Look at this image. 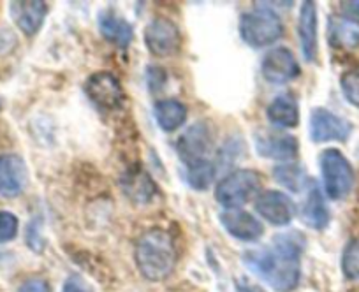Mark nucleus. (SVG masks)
Segmentation results:
<instances>
[{"mask_svg": "<svg viewBox=\"0 0 359 292\" xmlns=\"http://www.w3.org/2000/svg\"><path fill=\"white\" fill-rule=\"evenodd\" d=\"M154 116L164 132H175L187 122V106L178 99H161L154 104Z\"/></svg>", "mask_w": 359, "mask_h": 292, "instance_id": "nucleus-22", "label": "nucleus"}, {"mask_svg": "<svg viewBox=\"0 0 359 292\" xmlns=\"http://www.w3.org/2000/svg\"><path fill=\"white\" fill-rule=\"evenodd\" d=\"M97 27L101 36L120 50H127L134 41V27L115 9H102L97 15Z\"/></svg>", "mask_w": 359, "mask_h": 292, "instance_id": "nucleus-17", "label": "nucleus"}, {"mask_svg": "<svg viewBox=\"0 0 359 292\" xmlns=\"http://www.w3.org/2000/svg\"><path fill=\"white\" fill-rule=\"evenodd\" d=\"M298 60L289 48L278 46L269 50L261 62V74L269 85H285L299 76Z\"/></svg>", "mask_w": 359, "mask_h": 292, "instance_id": "nucleus-10", "label": "nucleus"}, {"mask_svg": "<svg viewBox=\"0 0 359 292\" xmlns=\"http://www.w3.org/2000/svg\"><path fill=\"white\" fill-rule=\"evenodd\" d=\"M341 271L348 280L359 281V238L351 239L341 253Z\"/></svg>", "mask_w": 359, "mask_h": 292, "instance_id": "nucleus-25", "label": "nucleus"}, {"mask_svg": "<svg viewBox=\"0 0 359 292\" xmlns=\"http://www.w3.org/2000/svg\"><path fill=\"white\" fill-rule=\"evenodd\" d=\"M324 192L333 201H341L352 192L355 174L347 157L337 148H327L319 157Z\"/></svg>", "mask_w": 359, "mask_h": 292, "instance_id": "nucleus-4", "label": "nucleus"}, {"mask_svg": "<svg viewBox=\"0 0 359 292\" xmlns=\"http://www.w3.org/2000/svg\"><path fill=\"white\" fill-rule=\"evenodd\" d=\"M62 292H94V288H92V285L85 278L79 277V274H71L65 280L64 291Z\"/></svg>", "mask_w": 359, "mask_h": 292, "instance_id": "nucleus-29", "label": "nucleus"}, {"mask_svg": "<svg viewBox=\"0 0 359 292\" xmlns=\"http://www.w3.org/2000/svg\"><path fill=\"white\" fill-rule=\"evenodd\" d=\"M266 118L277 129H292L299 123L298 101L292 94H278L266 108Z\"/></svg>", "mask_w": 359, "mask_h": 292, "instance_id": "nucleus-21", "label": "nucleus"}, {"mask_svg": "<svg viewBox=\"0 0 359 292\" xmlns=\"http://www.w3.org/2000/svg\"><path fill=\"white\" fill-rule=\"evenodd\" d=\"M273 178L277 183H280L282 187L287 188V190L299 194V192L306 190L310 185V176L306 174V171L303 169L299 164H278L273 167Z\"/></svg>", "mask_w": 359, "mask_h": 292, "instance_id": "nucleus-23", "label": "nucleus"}, {"mask_svg": "<svg viewBox=\"0 0 359 292\" xmlns=\"http://www.w3.org/2000/svg\"><path fill=\"white\" fill-rule=\"evenodd\" d=\"M147 83L150 92L162 90L165 87V83H168V72L162 67H157V65H150L147 69Z\"/></svg>", "mask_w": 359, "mask_h": 292, "instance_id": "nucleus-28", "label": "nucleus"}, {"mask_svg": "<svg viewBox=\"0 0 359 292\" xmlns=\"http://www.w3.org/2000/svg\"><path fill=\"white\" fill-rule=\"evenodd\" d=\"M306 249L299 231L277 235L269 246L247 250L243 264L277 292H292L302 280V256Z\"/></svg>", "mask_w": 359, "mask_h": 292, "instance_id": "nucleus-1", "label": "nucleus"}, {"mask_svg": "<svg viewBox=\"0 0 359 292\" xmlns=\"http://www.w3.org/2000/svg\"><path fill=\"white\" fill-rule=\"evenodd\" d=\"M255 211L268 224L277 225V228H285L294 218L296 204L285 192L266 190L261 192L257 199H255Z\"/></svg>", "mask_w": 359, "mask_h": 292, "instance_id": "nucleus-11", "label": "nucleus"}, {"mask_svg": "<svg viewBox=\"0 0 359 292\" xmlns=\"http://www.w3.org/2000/svg\"><path fill=\"white\" fill-rule=\"evenodd\" d=\"M215 150V136H213L212 123L201 120L189 127L176 141V153L182 164L187 167L212 160V153Z\"/></svg>", "mask_w": 359, "mask_h": 292, "instance_id": "nucleus-6", "label": "nucleus"}, {"mask_svg": "<svg viewBox=\"0 0 359 292\" xmlns=\"http://www.w3.org/2000/svg\"><path fill=\"white\" fill-rule=\"evenodd\" d=\"M220 225L229 236L243 243L259 242L264 235V225L254 215L241 209H227L220 213Z\"/></svg>", "mask_w": 359, "mask_h": 292, "instance_id": "nucleus-13", "label": "nucleus"}, {"mask_svg": "<svg viewBox=\"0 0 359 292\" xmlns=\"http://www.w3.org/2000/svg\"><path fill=\"white\" fill-rule=\"evenodd\" d=\"M18 292H51V288L43 278H29L27 281H23Z\"/></svg>", "mask_w": 359, "mask_h": 292, "instance_id": "nucleus-30", "label": "nucleus"}, {"mask_svg": "<svg viewBox=\"0 0 359 292\" xmlns=\"http://www.w3.org/2000/svg\"><path fill=\"white\" fill-rule=\"evenodd\" d=\"M327 43L334 50L351 51L359 48V22L344 15L327 18Z\"/></svg>", "mask_w": 359, "mask_h": 292, "instance_id": "nucleus-19", "label": "nucleus"}, {"mask_svg": "<svg viewBox=\"0 0 359 292\" xmlns=\"http://www.w3.org/2000/svg\"><path fill=\"white\" fill-rule=\"evenodd\" d=\"M298 37L303 58L306 62H316L319 57V18H317V6L312 0L303 2L299 9Z\"/></svg>", "mask_w": 359, "mask_h": 292, "instance_id": "nucleus-14", "label": "nucleus"}, {"mask_svg": "<svg viewBox=\"0 0 359 292\" xmlns=\"http://www.w3.org/2000/svg\"><path fill=\"white\" fill-rule=\"evenodd\" d=\"M240 37L252 48H264L278 41L284 34V25L275 9L268 2H257L255 9L247 11L240 18Z\"/></svg>", "mask_w": 359, "mask_h": 292, "instance_id": "nucleus-3", "label": "nucleus"}, {"mask_svg": "<svg viewBox=\"0 0 359 292\" xmlns=\"http://www.w3.org/2000/svg\"><path fill=\"white\" fill-rule=\"evenodd\" d=\"M255 152L262 159L287 162L298 157L299 143L294 136L289 134L261 132L255 136Z\"/></svg>", "mask_w": 359, "mask_h": 292, "instance_id": "nucleus-12", "label": "nucleus"}, {"mask_svg": "<svg viewBox=\"0 0 359 292\" xmlns=\"http://www.w3.org/2000/svg\"><path fill=\"white\" fill-rule=\"evenodd\" d=\"M134 260L140 273L148 281L165 280L171 277L178 260L175 238L162 228L148 229L137 239Z\"/></svg>", "mask_w": 359, "mask_h": 292, "instance_id": "nucleus-2", "label": "nucleus"}, {"mask_svg": "<svg viewBox=\"0 0 359 292\" xmlns=\"http://www.w3.org/2000/svg\"><path fill=\"white\" fill-rule=\"evenodd\" d=\"M144 46L148 48L154 57L169 58L175 57L182 48V32L176 27L175 22H171L165 16H155L150 20L143 32Z\"/></svg>", "mask_w": 359, "mask_h": 292, "instance_id": "nucleus-8", "label": "nucleus"}, {"mask_svg": "<svg viewBox=\"0 0 359 292\" xmlns=\"http://www.w3.org/2000/svg\"><path fill=\"white\" fill-rule=\"evenodd\" d=\"M340 87L344 92V97L351 102L352 106L359 108V65L348 69L341 74Z\"/></svg>", "mask_w": 359, "mask_h": 292, "instance_id": "nucleus-26", "label": "nucleus"}, {"mask_svg": "<svg viewBox=\"0 0 359 292\" xmlns=\"http://www.w3.org/2000/svg\"><path fill=\"white\" fill-rule=\"evenodd\" d=\"M18 216L11 211H0V243H8L18 235Z\"/></svg>", "mask_w": 359, "mask_h": 292, "instance_id": "nucleus-27", "label": "nucleus"}, {"mask_svg": "<svg viewBox=\"0 0 359 292\" xmlns=\"http://www.w3.org/2000/svg\"><path fill=\"white\" fill-rule=\"evenodd\" d=\"M27 164L15 153L0 155V195L16 197L23 192L27 185Z\"/></svg>", "mask_w": 359, "mask_h": 292, "instance_id": "nucleus-18", "label": "nucleus"}, {"mask_svg": "<svg viewBox=\"0 0 359 292\" xmlns=\"http://www.w3.org/2000/svg\"><path fill=\"white\" fill-rule=\"evenodd\" d=\"M302 221L316 231H323L331 222V211L326 204V199L313 180L306 188V199L302 206Z\"/></svg>", "mask_w": 359, "mask_h": 292, "instance_id": "nucleus-20", "label": "nucleus"}, {"mask_svg": "<svg viewBox=\"0 0 359 292\" xmlns=\"http://www.w3.org/2000/svg\"><path fill=\"white\" fill-rule=\"evenodd\" d=\"M352 125L348 120L326 108H313L309 120V136L313 143H345L351 137Z\"/></svg>", "mask_w": 359, "mask_h": 292, "instance_id": "nucleus-9", "label": "nucleus"}, {"mask_svg": "<svg viewBox=\"0 0 359 292\" xmlns=\"http://www.w3.org/2000/svg\"><path fill=\"white\" fill-rule=\"evenodd\" d=\"M86 97L97 109L106 113L116 111L123 106L126 101V90H123L122 83L118 78L109 71H99L94 72L88 80L85 81Z\"/></svg>", "mask_w": 359, "mask_h": 292, "instance_id": "nucleus-7", "label": "nucleus"}, {"mask_svg": "<svg viewBox=\"0 0 359 292\" xmlns=\"http://www.w3.org/2000/svg\"><path fill=\"white\" fill-rule=\"evenodd\" d=\"M344 6L345 8H348V11L359 16V0H351V2H345Z\"/></svg>", "mask_w": 359, "mask_h": 292, "instance_id": "nucleus-32", "label": "nucleus"}, {"mask_svg": "<svg viewBox=\"0 0 359 292\" xmlns=\"http://www.w3.org/2000/svg\"><path fill=\"white\" fill-rule=\"evenodd\" d=\"M120 187L134 204H148V202L154 201L158 192L154 178L141 166L127 167L126 173L120 178Z\"/></svg>", "mask_w": 359, "mask_h": 292, "instance_id": "nucleus-15", "label": "nucleus"}, {"mask_svg": "<svg viewBox=\"0 0 359 292\" xmlns=\"http://www.w3.org/2000/svg\"><path fill=\"white\" fill-rule=\"evenodd\" d=\"M236 292H264L257 285H252L248 281H238L236 284Z\"/></svg>", "mask_w": 359, "mask_h": 292, "instance_id": "nucleus-31", "label": "nucleus"}, {"mask_svg": "<svg viewBox=\"0 0 359 292\" xmlns=\"http://www.w3.org/2000/svg\"><path fill=\"white\" fill-rule=\"evenodd\" d=\"M9 13L15 25L25 36L34 37L46 20L48 4L43 0H20V2L9 4Z\"/></svg>", "mask_w": 359, "mask_h": 292, "instance_id": "nucleus-16", "label": "nucleus"}, {"mask_svg": "<svg viewBox=\"0 0 359 292\" xmlns=\"http://www.w3.org/2000/svg\"><path fill=\"white\" fill-rule=\"evenodd\" d=\"M261 190V174L254 169H236L215 187V199L227 209H240Z\"/></svg>", "mask_w": 359, "mask_h": 292, "instance_id": "nucleus-5", "label": "nucleus"}, {"mask_svg": "<svg viewBox=\"0 0 359 292\" xmlns=\"http://www.w3.org/2000/svg\"><path fill=\"white\" fill-rule=\"evenodd\" d=\"M219 173V167H217L215 160H206V162L198 164V166H192L185 169V180L191 185L194 190H208L210 185L213 183V180L217 178Z\"/></svg>", "mask_w": 359, "mask_h": 292, "instance_id": "nucleus-24", "label": "nucleus"}]
</instances>
